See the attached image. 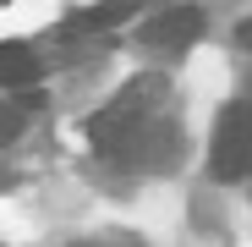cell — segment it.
<instances>
[{
    "label": "cell",
    "mask_w": 252,
    "mask_h": 247,
    "mask_svg": "<svg viewBox=\"0 0 252 247\" xmlns=\"http://www.w3.org/2000/svg\"><path fill=\"white\" fill-rule=\"evenodd\" d=\"M88 143L94 154L115 165H143V171H164L181 154V127L170 115V82L159 71L132 77L126 88L88 121Z\"/></svg>",
    "instance_id": "6da1fadb"
},
{
    "label": "cell",
    "mask_w": 252,
    "mask_h": 247,
    "mask_svg": "<svg viewBox=\"0 0 252 247\" xmlns=\"http://www.w3.org/2000/svg\"><path fill=\"white\" fill-rule=\"evenodd\" d=\"M208 171L214 181H241L252 176V94L230 99L214 121V143H208Z\"/></svg>",
    "instance_id": "7a4b0ae2"
},
{
    "label": "cell",
    "mask_w": 252,
    "mask_h": 247,
    "mask_svg": "<svg viewBox=\"0 0 252 247\" xmlns=\"http://www.w3.org/2000/svg\"><path fill=\"white\" fill-rule=\"evenodd\" d=\"M137 38H143V50H154V55H181V50H192L203 38V11L197 6H164L159 17L143 22Z\"/></svg>",
    "instance_id": "3957f363"
},
{
    "label": "cell",
    "mask_w": 252,
    "mask_h": 247,
    "mask_svg": "<svg viewBox=\"0 0 252 247\" xmlns=\"http://www.w3.org/2000/svg\"><path fill=\"white\" fill-rule=\"evenodd\" d=\"M38 82V55L22 44V38H6V44H0V88H33Z\"/></svg>",
    "instance_id": "277c9868"
},
{
    "label": "cell",
    "mask_w": 252,
    "mask_h": 247,
    "mask_svg": "<svg viewBox=\"0 0 252 247\" xmlns=\"http://www.w3.org/2000/svg\"><path fill=\"white\" fill-rule=\"evenodd\" d=\"M137 6H143V0H99V6L77 11V17H71V28H82V33H104V28H115V22H132V17H137Z\"/></svg>",
    "instance_id": "5b68a950"
},
{
    "label": "cell",
    "mask_w": 252,
    "mask_h": 247,
    "mask_svg": "<svg viewBox=\"0 0 252 247\" xmlns=\"http://www.w3.org/2000/svg\"><path fill=\"white\" fill-rule=\"evenodd\" d=\"M22 127H28V115H22V110H11L6 99H0V148L17 143V138H22Z\"/></svg>",
    "instance_id": "8992f818"
},
{
    "label": "cell",
    "mask_w": 252,
    "mask_h": 247,
    "mask_svg": "<svg viewBox=\"0 0 252 247\" xmlns=\"http://www.w3.org/2000/svg\"><path fill=\"white\" fill-rule=\"evenodd\" d=\"M82 247H143L137 236H126V231H99V236H88Z\"/></svg>",
    "instance_id": "52a82bcc"
},
{
    "label": "cell",
    "mask_w": 252,
    "mask_h": 247,
    "mask_svg": "<svg viewBox=\"0 0 252 247\" xmlns=\"http://www.w3.org/2000/svg\"><path fill=\"white\" fill-rule=\"evenodd\" d=\"M236 44H247V50H252V17H247V22L236 28Z\"/></svg>",
    "instance_id": "ba28073f"
},
{
    "label": "cell",
    "mask_w": 252,
    "mask_h": 247,
    "mask_svg": "<svg viewBox=\"0 0 252 247\" xmlns=\"http://www.w3.org/2000/svg\"><path fill=\"white\" fill-rule=\"evenodd\" d=\"M6 181H11V171H6V165H0V187H6Z\"/></svg>",
    "instance_id": "9c48e42d"
}]
</instances>
